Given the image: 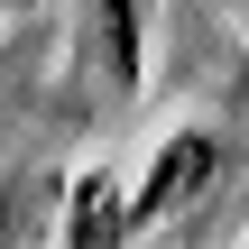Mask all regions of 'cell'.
<instances>
[{"label": "cell", "instance_id": "obj_1", "mask_svg": "<svg viewBox=\"0 0 249 249\" xmlns=\"http://www.w3.org/2000/svg\"><path fill=\"white\" fill-rule=\"evenodd\" d=\"M213 176H222V129H213V120H185V129H176V139L148 157L139 194H120V249H129V240H148V231H166L176 213H194Z\"/></svg>", "mask_w": 249, "mask_h": 249}, {"label": "cell", "instance_id": "obj_2", "mask_svg": "<svg viewBox=\"0 0 249 249\" xmlns=\"http://www.w3.org/2000/svg\"><path fill=\"white\" fill-rule=\"evenodd\" d=\"M83 65L111 83V102H139V83H148V0H83Z\"/></svg>", "mask_w": 249, "mask_h": 249}, {"label": "cell", "instance_id": "obj_3", "mask_svg": "<svg viewBox=\"0 0 249 249\" xmlns=\"http://www.w3.org/2000/svg\"><path fill=\"white\" fill-rule=\"evenodd\" d=\"M65 249H120V176L83 166L65 194Z\"/></svg>", "mask_w": 249, "mask_h": 249}, {"label": "cell", "instance_id": "obj_4", "mask_svg": "<svg viewBox=\"0 0 249 249\" xmlns=\"http://www.w3.org/2000/svg\"><path fill=\"white\" fill-rule=\"evenodd\" d=\"M18 9H37V0H0V18H18Z\"/></svg>", "mask_w": 249, "mask_h": 249}, {"label": "cell", "instance_id": "obj_5", "mask_svg": "<svg viewBox=\"0 0 249 249\" xmlns=\"http://www.w3.org/2000/svg\"><path fill=\"white\" fill-rule=\"evenodd\" d=\"M240 102H249V65H240Z\"/></svg>", "mask_w": 249, "mask_h": 249}, {"label": "cell", "instance_id": "obj_6", "mask_svg": "<svg viewBox=\"0 0 249 249\" xmlns=\"http://www.w3.org/2000/svg\"><path fill=\"white\" fill-rule=\"evenodd\" d=\"M231 9H240V18H249V0H231Z\"/></svg>", "mask_w": 249, "mask_h": 249}]
</instances>
